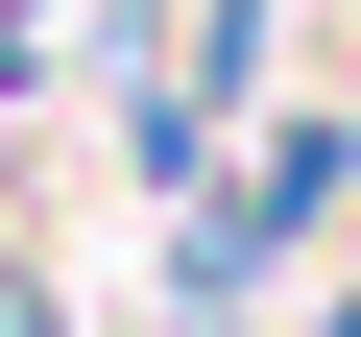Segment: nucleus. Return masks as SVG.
I'll list each match as a JSON object with an SVG mask.
<instances>
[{
	"mask_svg": "<svg viewBox=\"0 0 361 337\" xmlns=\"http://www.w3.org/2000/svg\"><path fill=\"white\" fill-rule=\"evenodd\" d=\"M337 337H361V313H337Z\"/></svg>",
	"mask_w": 361,
	"mask_h": 337,
	"instance_id": "f257e3e1",
	"label": "nucleus"
}]
</instances>
